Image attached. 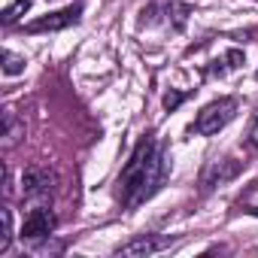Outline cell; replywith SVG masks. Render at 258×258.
I'll use <instances>...</instances> for the list:
<instances>
[{"label": "cell", "instance_id": "e0dca14e", "mask_svg": "<svg viewBox=\"0 0 258 258\" xmlns=\"http://www.w3.org/2000/svg\"><path fill=\"white\" fill-rule=\"evenodd\" d=\"M255 79H258V70H255Z\"/></svg>", "mask_w": 258, "mask_h": 258}, {"label": "cell", "instance_id": "2e32d148", "mask_svg": "<svg viewBox=\"0 0 258 258\" xmlns=\"http://www.w3.org/2000/svg\"><path fill=\"white\" fill-rule=\"evenodd\" d=\"M252 213H255V216H258V210H252Z\"/></svg>", "mask_w": 258, "mask_h": 258}, {"label": "cell", "instance_id": "6da1fadb", "mask_svg": "<svg viewBox=\"0 0 258 258\" xmlns=\"http://www.w3.org/2000/svg\"><path fill=\"white\" fill-rule=\"evenodd\" d=\"M170 173V158L164 143L155 134H146L137 140L131 158L124 161L118 179H115V198L124 210H137L149 198H155Z\"/></svg>", "mask_w": 258, "mask_h": 258}, {"label": "cell", "instance_id": "4fadbf2b", "mask_svg": "<svg viewBox=\"0 0 258 258\" xmlns=\"http://www.w3.org/2000/svg\"><path fill=\"white\" fill-rule=\"evenodd\" d=\"M4 61H7V64H4V73H7V76H16V73L25 70V58L16 55V52H10V49L4 52Z\"/></svg>", "mask_w": 258, "mask_h": 258}, {"label": "cell", "instance_id": "9a60e30c", "mask_svg": "<svg viewBox=\"0 0 258 258\" xmlns=\"http://www.w3.org/2000/svg\"><path fill=\"white\" fill-rule=\"evenodd\" d=\"M246 143H249L252 149H258V112H255V118H252V124H249V137H246Z\"/></svg>", "mask_w": 258, "mask_h": 258}, {"label": "cell", "instance_id": "ba28073f", "mask_svg": "<svg viewBox=\"0 0 258 258\" xmlns=\"http://www.w3.org/2000/svg\"><path fill=\"white\" fill-rule=\"evenodd\" d=\"M22 185H25V198H49L52 185H55V176L43 167H31V170H25Z\"/></svg>", "mask_w": 258, "mask_h": 258}, {"label": "cell", "instance_id": "7c38bea8", "mask_svg": "<svg viewBox=\"0 0 258 258\" xmlns=\"http://www.w3.org/2000/svg\"><path fill=\"white\" fill-rule=\"evenodd\" d=\"M31 4H34V0H16L13 7H7V13H4V28H13V25L22 19V13L31 10Z\"/></svg>", "mask_w": 258, "mask_h": 258}, {"label": "cell", "instance_id": "8fae6325", "mask_svg": "<svg viewBox=\"0 0 258 258\" xmlns=\"http://www.w3.org/2000/svg\"><path fill=\"white\" fill-rule=\"evenodd\" d=\"M13 243V210L0 207V252H7Z\"/></svg>", "mask_w": 258, "mask_h": 258}, {"label": "cell", "instance_id": "8992f818", "mask_svg": "<svg viewBox=\"0 0 258 258\" xmlns=\"http://www.w3.org/2000/svg\"><path fill=\"white\" fill-rule=\"evenodd\" d=\"M240 170H243V161H234V158H213V161H207V167H204V173H201V188L210 191V188H216V185L234 179Z\"/></svg>", "mask_w": 258, "mask_h": 258}, {"label": "cell", "instance_id": "9c48e42d", "mask_svg": "<svg viewBox=\"0 0 258 258\" xmlns=\"http://www.w3.org/2000/svg\"><path fill=\"white\" fill-rule=\"evenodd\" d=\"M240 64H243V52H240V49H231V52H225L222 58H216L207 73H210V76H225V73L237 70Z\"/></svg>", "mask_w": 258, "mask_h": 258}, {"label": "cell", "instance_id": "277c9868", "mask_svg": "<svg viewBox=\"0 0 258 258\" xmlns=\"http://www.w3.org/2000/svg\"><path fill=\"white\" fill-rule=\"evenodd\" d=\"M55 228H58V216L52 213V207H46V204H37L34 210H28V216H25V225H22V237L25 240H46V237H52L55 234Z\"/></svg>", "mask_w": 258, "mask_h": 258}, {"label": "cell", "instance_id": "5bb4252c", "mask_svg": "<svg viewBox=\"0 0 258 258\" xmlns=\"http://www.w3.org/2000/svg\"><path fill=\"white\" fill-rule=\"evenodd\" d=\"M185 97H188V94H179V91H167V94H164V106H167V109H176V106H179Z\"/></svg>", "mask_w": 258, "mask_h": 258}, {"label": "cell", "instance_id": "5b68a950", "mask_svg": "<svg viewBox=\"0 0 258 258\" xmlns=\"http://www.w3.org/2000/svg\"><path fill=\"white\" fill-rule=\"evenodd\" d=\"M79 16H82V4H76V7H67V10H58V13H49V16H43V19H37V22L25 25V34H46V31H64V28L76 25V22H79Z\"/></svg>", "mask_w": 258, "mask_h": 258}, {"label": "cell", "instance_id": "7a4b0ae2", "mask_svg": "<svg viewBox=\"0 0 258 258\" xmlns=\"http://www.w3.org/2000/svg\"><path fill=\"white\" fill-rule=\"evenodd\" d=\"M188 16H191V7L182 4V0H155L149 4L143 13H140V28H170V31H182L188 25Z\"/></svg>", "mask_w": 258, "mask_h": 258}, {"label": "cell", "instance_id": "30bf717a", "mask_svg": "<svg viewBox=\"0 0 258 258\" xmlns=\"http://www.w3.org/2000/svg\"><path fill=\"white\" fill-rule=\"evenodd\" d=\"M4 121H7V134H4L7 140H4V143H7V149H13V146L25 137V124L16 118V112H13V109H7V112H4Z\"/></svg>", "mask_w": 258, "mask_h": 258}, {"label": "cell", "instance_id": "3957f363", "mask_svg": "<svg viewBox=\"0 0 258 258\" xmlns=\"http://www.w3.org/2000/svg\"><path fill=\"white\" fill-rule=\"evenodd\" d=\"M237 97H219V100H213V103H207L201 112H198V118L191 121V134H201V137H213V134H219L222 127L237 115Z\"/></svg>", "mask_w": 258, "mask_h": 258}, {"label": "cell", "instance_id": "52a82bcc", "mask_svg": "<svg viewBox=\"0 0 258 258\" xmlns=\"http://www.w3.org/2000/svg\"><path fill=\"white\" fill-rule=\"evenodd\" d=\"M173 243V237H158V234H140L134 240H127L115 249V255H152V252H161Z\"/></svg>", "mask_w": 258, "mask_h": 258}]
</instances>
